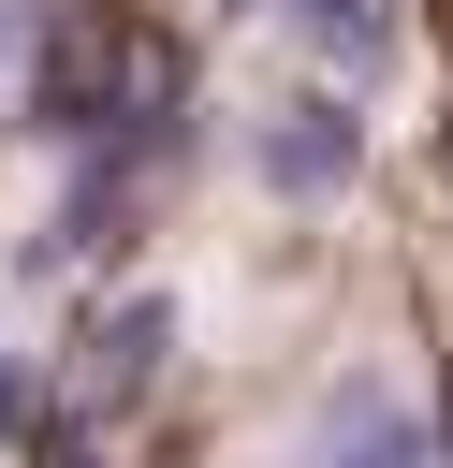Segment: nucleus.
<instances>
[{
  "label": "nucleus",
  "mask_w": 453,
  "mask_h": 468,
  "mask_svg": "<svg viewBox=\"0 0 453 468\" xmlns=\"http://www.w3.org/2000/svg\"><path fill=\"white\" fill-rule=\"evenodd\" d=\"M248 161H263V190H351V161H365V117H351L336 88H307V102H278V117L248 132Z\"/></svg>",
  "instance_id": "nucleus-1"
},
{
  "label": "nucleus",
  "mask_w": 453,
  "mask_h": 468,
  "mask_svg": "<svg viewBox=\"0 0 453 468\" xmlns=\"http://www.w3.org/2000/svg\"><path fill=\"white\" fill-rule=\"evenodd\" d=\"M307 468H438V439L409 424V395H395V380H351V395H321Z\"/></svg>",
  "instance_id": "nucleus-2"
}]
</instances>
